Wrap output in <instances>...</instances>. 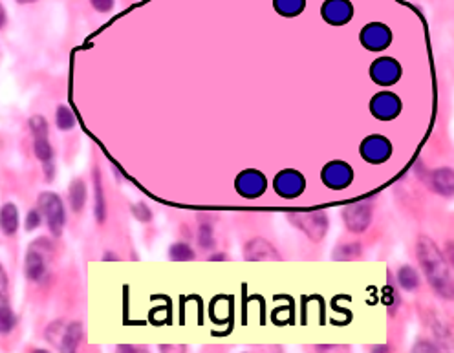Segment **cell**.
Listing matches in <instances>:
<instances>
[{
  "label": "cell",
  "mask_w": 454,
  "mask_h": 353,
  "mask_svg": "<svg viewBox=\"0 0 454 353\" xmlns=\"http://www.w3.org/2000/svg\"><path fill=\"white\" fill-rule=\"evenodd\" d=\"M321 13L328 24L341 26V24H347L350 20L352 15H354V8L348 0H326Z\"/></svg>",
  "instance_id": "obj_13"
},
{
  "label": "cell",
  "mask_w": 454,
  "mask_h": 353,
  "mask_svg": "<svg viewBox=\"0 0 454 353\" xmlns=\"http://www.w3.org/2000/svg\"><path fill=\"white\" fill-rule=\"evenodd\" d=\"M132 213H134V216L140 222H150L153 220V213H150V209L145 203H138V205L132 207Z\"/></svg>",
  "instance_id": "obj_29"
},
{
  "label": "cell",
  "mask_w": 454,
  "mask_h": 353,
  "mask_svg": "<svg viewBox=\"0 0 454 353\" xmlns=\"http://www.w3.org/2000/svg\"><path fill=\"white\" fill-rule=\"evenodd\" d=\"M342 218L347 224L348 231L352 233H364L372 220V205L369 201H355L352 205L345 207Z\"/></svg>",
  "instance_id": "obj_6"
},
{
  "label": "cell",
  "mask_w": 454,
  "mask_h": 353,
  "mask_svg": "<svg viewBox=\"0 0 454 353\" xmlns=\"http://www.w3.org/2000/svg\"><path fill=\"white\" fill-rule=\"evenodd\" d=\"M33 152H35L37 160H41V163H52L54 160V148L50 145V139L48 138H33Z\"/></svg>",
  "instance_id": "obj_22"
},
{
  "label": "cell",
  "mask_w": 454,
  "mask_h": 353,
  "mask_svg": "<svg viewBox=\"0 0 454 353\" xmlns=\"http://www.w3.org/2000/svg\"><path fill=\"white\" fill-rule=\"evenodd\" d=\"M293 225H297L302 233L313 241L323 240L328 229V220L323 210H311V213H292L289 215Z\"/></svg>",
  "instance_id": "obj_4"
},
{
  "label": "cell",
  "mask_w": 454,
  "mask_h": 353,
  "mask_svg": "<svg viewBox=\"0 0 454 353\" xmlns=\"http://www.w3.org/2000/svg\"><path fill=\"white\" fill-rule=\"evenodd\" d=\"M198 244L202 249L209 251L215 249V234H213V227L209 224H202L198 229Z\"/></svg>",
  "instance_id": "obj_26"
},
{
  "label": "cell",
  "mask_w": 454,
  "mask_h": 353,
  "mask_svg": "<svg viewBox=\"0 0 454 353\" xmlns=\"http://www.w3.org/2000/svg\"><path fill=\"white\" fill-rule=\"evenodd\" d=\"M6 20H8V17H6V9L4 6L0 4V30L6 26Z\"/></svg>",
  "instance_id": "obj_33"
},
{
  "label": "cell",
  "mask_w": 454,
  "mask_h": 353,
  "mask_svg": "<svg viewBox=\"0 0 454 353\" xmlns=\"http://www.w3.org/2000/svg\"><path fill=\"white\" fill-rule=\"evenodd\" d=\"M90 4L101 13H108L114 8V0H90Z\"/></svg>",
  "instance_id": "obj_31"
},
{
  "label": "cell",
  "mask_w": 454,
  "mask_h": 353,
  "mask_svg": "<svg viewBox=\"0 0 454 353\" xmlns=\"http://www.w3.org/2000/svg\"><path fill=\"white\" fill-rule=\"evenodd\" d=\"M432 189L440 194L450 196L453 194V170L440 169L432 172Z\"/></svg>",
  "instance_id": "obj_18"
},
{
  "label": "cell",
  "mask_w": 454,
  "mask_h": 353,
  "mask_svg": "<svg viewBox=\"0 0 454 353\" xmlns=\"http://www.w3.org/2000/svg\"><path fill=\"white\" fill-rule=\"evenodd\" d=\"M18 4H32V2H37V0H17Z\"/></svg>",
  "instance_id": "obj_34"
},
{
  "label": "cell",
  "mask_w": 454,
  "mask_h": 353,
  "mask_svg": "<svg viewBox=\"0 0 454 353\" xmlns=\"http://www.w3.org/2000/svg\"><path fill=\"white\" fill-rule=\"evenodd\" d=\"M370 110L378 119L388 121L400 114L401 103L398 95L390 94V92H381V94L374 95L372 103H370Z\"/></svg>",
  "instance_id": "obj_12"
},
{
  "label": "cell",
  "mask_w": 454,
  "mask_h": 353,
  "mask_svg": "<svg viewBox=\"0 0 454 353\" xmlns=\"http://www.w3.org/2000/svg\"><path fill=\"white\" fill-rule=\"evenodd\" d=\"M392 152L390 141L381 136H370L361 145V154L369 163H383L387 161Z\"/></svg>",
  "instance_id": "obj_11"
},
{
  "label": "cell",
  "mask_w": 454,
  "mask_h": 353,
  "mask_svg": "<svg viewBox=\"0 0 454 353\" xmlns=\"http://www.w3.org/2000/svg\"><path fill=\"white\" fill-rule=\"evenodd\" d=\"M265 178L258 170H244L242 174L237 178V191L246 198H256L264 194Z\"/></svg>",
  "instance_id": "obj_14"
},
{
  "label": "cell",
  "mask_w": 454,
  "mask_h": 353,
  "mask_svg": "<svg viewBox=\"0 0 454 353\" xmlns=\"http://www.w3.org/2000/svg\"><path fill=\"white\" fill-rule=\"evenodd\" d=\"M398 282L405 291H416L419 287V277L410 265H405L398 273Z\"/></svg>",
  "instance_id": "obj_23"
},
{
  "label": "cell",
  "mask_w": 454,
  "mask_h": 353,
  "mask_svg": "<svg viewBox=\"0 0 454 353\" xmlns=\"http://www.w3.org/2000/svg\"><path fill=\"white\" fill-rule=\"evenodd\" d=\"M30 130H32L33 138H48L50 126H48V121L42 116H33L30 119Z\"/></svg>",
  "instance_id": "obj_28"
},
{
  "label": "cell",
  "mask_w": 454,
  "mask_h": 353,
  "mask_svg": "<svg viewBox=\"0 0 454 353\" xmlns=\"http://www.w3.org/2000/svg\"><path fill=\"white\" fill-rule=\"evenodd\" d=\"M169 256L174 262H189V260H194V251L187 244H184V241H178V244H174L169 249Z\"/></svg>",
  "instance_id": "obj_24"
},
{
  "label": "cell",
  "mask_w": 454,
  "mask_h": 353,
  "mask_svg": "<svg viewBox=\"0 0 454 353\" xmlns=\"http://www.w3.org/2000/svg\"><path fill=\"white\" fill-rule=\"evenodd\" d=\"M0 293H8V275L2 265H0Z\"/></svg>",
  "instance_id": "obj_32"
},
{
  "label": "cell",
  "mask_w": 454,
  "mask_h": 353,
  "mask_svg": "<svg viewBox=\"0 0 454 353\" xmlns=\"http://www.w3.org/2000/svg\"><path fill=\"white\" fill-rule=\"evenodd\" d=\"M94 193H95V218L100 224H103L107 218V201L103 196V185H101L100 169L94 170Z\"/></svg>",
  "instance_id": "obj_20"
},
{
  "label": "cell",
  "mask_w": 454,
  "mask_h": 353,
  "mask_svg": "<svg viewBox=\"0 0 454 353\" xmlns=\"http://www.w3.org/2000/svg\"><path fill=\"white\" fill-rule=\"evenodd\" d=\"M275 193L282 198H297L304 191V178L297 170H282L275 178Z\"/></svg>",
  "instance_id": "obj_10"
},
{
  "label": "cell",
  "mask_w": 454,
  "mask_h": 353,
  "mask_svg": "<svg viewBox=\"0 0 454 353\" xmlns=\"http://www.w3.org/2000/svg\"><path fill=\"white\" fill-rule=\"evenodd\" d=\"M39 209H41L42 215L46 216V222H48V227H50V233L54 237H61L63 234L64 224H66V215H64V205L61 198L55 193H42L39 194Z\"/></svg>",
  "instance_id": "obj_3"
},
{
  "label": "cell",
  "mask_w": 454,
  "mask_h": 353,
  "mask_svg": "<svg viewBox=\"0 0 454 353\" xmlns=\"http://www.w3.org/2000/svg\"><path fill=\"white\" fill-rule=\"evenodd\" d=\"M46 339L63 352H76L83 340V326L79 322L64 324L63 321H57L46 330Z\"/></svg>",
  "instance_id": "obj_2"
},
{
  "label": "cell",
  "mask_w": 454,
  "mask_h": 353,
  "mask_svg": "<svg viewBox=\"0 0 454 353\" xmlns=\"http://www.w3.org/2000/svg\"><path fill=\"white\" fill-rule=\"evenodd\" d=\"M392 40V33L385 24L372 23L369 26L363 28L361 32V42L366 49L370 52H379V49H385Z\"/></svg>",
  "instance_id": "obj_7"
},
{
  "label": "cell",
  "mask_w": 454,
  "mask_h": 353,
  "mask_svg": "<svg viewBox=\"0 0 454 353\" xmlns=\"http://www.w3.org/2000/svg\"><path fill=\"white\" fill-rule=\"evenodd\" d=\"M244 256L248 262H271V260H279V255L275 247L270 241H265L264 238H255V240L248 241L244 247Z\"/></svg>",
  "instance_id": "obj_15"
},
{
  "label": "cell",
  "mask_w": 454,
  "mask_h": 353,
  "mask_svg": "<svg viewBox=\"0 0 454 353\" xmlns=\"http://www.w3.org/2000/svg\"><path fill=\"white\" fill-rule=\"evenodd\" d=\"M15 324H17V317L9 306L8 293H0V333L2 335L9 333L15 328Z\"/></svg>",
  "instance_id": "obj_17"
},
{
  "label": "cell",
  "mask_w": 454,
  "mask_h": 353,
  "mask_svg": "<svg viewBox=\"0 0 454 353\" xmlns=\"http://www.w3.org/2000/svg\"><path fill=\"white\" fill-rule=\"evenodd\" d=\"M42 246L44 247H41V240H37L28 249L24 271H26V277L33 282H39L44 277L46 268H48V260H50L48 253H52V246L46 240Z\"/></svg>",
  "instance_id": "obj_5"
},
{
  "label": "cell",
  "mask_w": 454,
  "mask_h": 353,
  "mask_svg": "<svg viewBox=\"0 0 454 353\" xmlns=\"http://www.w3.org/2000/svg\"><path fill=\"white\" fill-rule=\"evenodd\" d=\"M419 264L427 275L431 286L436 289L438 295L453 299V277L449 273L446 258L441 256L436 244L427 237L418 238V247H416Z\"/></svg>",
  "instance_id": "obj_1"
},
{
  "label": "cell",
  "mask_w": 454,
  "mask_h": 353,
  "mask_svg": "<svg viewBox=\"0 0 454 353\" xmlns=\"http://www.w3.org/2000/svg\"><path fill=\"white\" fill-rule=\"evenodd\" d=\"M361 246L359 244H352V246H341L335 253H333V258L339 260V262H347V260L357 258L361 255Z\"/></svg>",
  "instance_id": "obj_27"
},
{
  "label": "cell",
  "mask_w": 454,
  "mask_h": 353,
  "mask_svg": "<svg viewBox=\"0 0 454 353\" xmlns=\"http://www.w3.org/2000/svg\"><path fill=\"white\" fill-rule=\"evenodd\" d=\"M306 6V0H275V9L282 17H297L302 13Z\"/></svg>",
  "instance_id": "obj_21"
},
{
  "label": "cell",
  "mask_w": 454,
  "mask_h": 353,
  "mask_svg": "<svg viewBox=\"0 0 454 353\" xmlns=\"http://www.w3.org/2000/svg\"><path fill=\"white\" fill-rule=\"evenodd\" d=\"M370 76L372 79L381 86H390L394 85L398 79L401 77V66L398 61L390 57H381L370 68Z\"/></svg>",
  "instance_id": "obj_8"
},
{
  "label": "cell",
  "mask_w": 454,
  "mask_h": 353,
  "mask_svg": "<svg viewBox=\"0 0 454 353\" xmlns=\"http://www.w3.org/2000/svg\"><path fill=\"white\" fill-rule=\"evenodd\" d=\"M352 178H354V174H352L350 165L342 163V161H332L323 169L324 185L330 189H335V191L348 187Z\"/></svg>",
  "instance_id": "obj_9"
},
{
  "label": "cell",
  "mask_w": 454,
  "mask_h": 353,
  "mask_svg": "<svg viewBox=\"0 0 454 353\" xmlns=\"http://www.w3.org/2000/svg\"><path fill=\"white\" fill-rule=\"evenodd\" d=\"M68 198H70V207L73 213H81L86 203V185L83 179H73Z\"/></svg>",
  "instance_id": "obj_19"
},
{
  "label": "cell",
  "mask_w": 454,
  "mask_h": 353,
  "mask_svg": "<svg viewBox=\"0 0 454 353\" xmlns=\"http://www.w3.org/2000/svg\"><path fill=\"white\" fill-rule=\"evenodd\" d=\"M41 225V213L39 210H30L26 218V231H33Z\"/></svg>",
  "instance_id": "obj_30"
},
{
  "label": "cell",
  "mask_w": 454,
  "mask_h": 353,
  "mask_svg": "<svg viewBox=\"0 0 454 353\" xmlns=\"http://www.w3.org/2000/svg\"><path fill=\"white\" fill-rule=\"evenodd\" d=\"M55 123L61 130H72L76 126V116L68 107H59L57 116H55Z\"/></svg>",
  "instance_id": "obj_25"
},
{
  "label": "cell",
  "mask_w": 454,
  "mask_h": 353,
  "mask_svg": "<svg viewBox=\"0 0 454 353\" xmlns=\"http://www.w3.org/2000/svg\"><path fill=\"white\" fill-rule=\"evenodd\" d=\"M0 231L6 237H13L18 231V209L15 203H4L0 207Z\"/></svg>",
  "instance_id": "obj_16"
}]
</instances>
